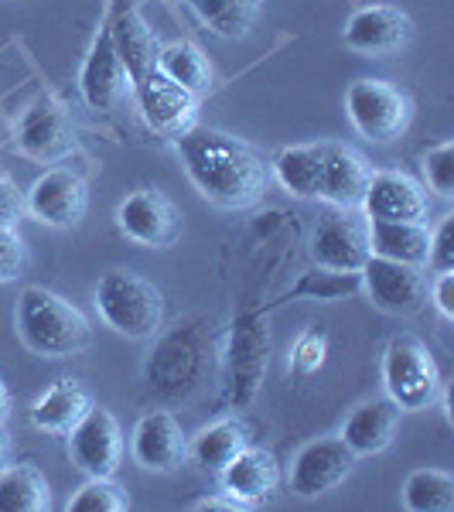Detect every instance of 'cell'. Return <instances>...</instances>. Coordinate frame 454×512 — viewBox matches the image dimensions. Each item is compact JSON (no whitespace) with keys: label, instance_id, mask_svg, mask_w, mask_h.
<instances>
[{"label":"cell","instance_id":"obj_1","mask_svg":"<svg viewBox=\"0 0 454 512\" xmlns=\"http://www.w3.org/2000/svg\"><path fill=\"white\" fill-rule=\"evenodd\" d=\"M195 192L219 209H253L270 188V164L257 147L226 130L188 127L175 137Z\"/></svg>","mask_w":454,"mask_h":512},{"label":"cell","instance_id":"obj_2","mask_svg":"<svg viewBox=\"0 0 454 512\" xmlns=\"http://www.w3.org/2000/svg\"><path fill=\"white\" fill-rule=\"evenodd\" d=\"M14 325L24 349L45 359H69L89 349L93 328L72 301L48 287H24L14 311Z\"/></svg>","mask_w":454,"mask_h":512},{"label":"cell","instance_id":"obj_3","mask_svg":"<svg viewBox=\"0 0 454 512\" xmlns=\"http://www.w3.org/2000/svg\"><path fill=\"white\" fill-rule=\"evenodd\" d=\"M96 311L123 338H154L164 325V297L147 277L134 270H110L96 284Z\"/></svg>","mask_w":454,"mask_h":512},{"label":"cell","instance_id":"obj_4","mask_svg":"<svg viewBox=\"0 0 454 512\" xmlns=\"http://www.w3.org/2000/svg\"><path fill=\"white\" fill-rule=\"evenodd\" d=\"M383 386L386 396L400 407V414L427 410L441 393V373L431 349L417 335L390 338L383 352Z\"/></svg>","mask_w":454,"mask_h":512},{"label":"cell","instance_id":"obj_5","mask_svg":"<svg viewBox=\"0 0 454 512\" xmlns=\"http://www.w3.org/2000/svg\"><path fill=\"white\" fill-rule=\"evenodd\" d=\"M345 113L369 144H393L407 134L414 103L386 79H356L345 93Z\"/></svg>","mask_w":454,"mask_h":512},{"label":"cell","instance_id":"obj_6","mask_svg":"<svg viewBox=\"0 0 454 512\" xmlns=\"http://www.w3.org/2000/svg\"><path fill=\"white\" fill-rule=\"evenodd\" d=\"M76 120L62 99L41 93L18 123V147L41 164H59L76 151Z\"/></svg>","mask_w":454,"mask_h":512},{"label":"cell","instance_id":"obj_7","mask_svg":"<svg viewBox=\"0 0 454 512\" xmlns=\"http://www.w3.org/2000/svg\"><path fill=\"white\" fill-rule=\"evenodd\" d=\"M352 468H356V454L345 448L342 437H315L294 454L287 485L301 499H318L335 492L352 475Z\"/></svg>","mask_w":454,"mask_h":512},{"label":"cell","instance_id":"obj_8","mask_svg":"<svg viewBox=\"0 0 454 512\" xmlns=\"http://www.w3.org/2000/svg\"><path fill=\"white\" fill-rule=\"evenodd\" d=\"M359 277H362V291L369 294V301H373L379 311H386V315L410 318V315H417L427 301L424 274H420V267H410V263L383 260V256L369 253Z\"/></svg>","mask_w":454,"mask_h":512},{"label":"cell","instance_id":"obj_9","mask_svg":"<svg viewBox=\"0 0 454 512\" xmlns=\"http://www.w3.org/2000/svg\"><path fill=\"white\" fill-rule=\"evenodd\" d=\"M69 461L89 478H113L123 461V431L117 417L103 407H89V414L69 431Z\"/></svg>","mask_w":454,"mask_h":512},{"label":"cell","instance_id":"obj_10","mask_svg":"<svg viewBox=\"0 0 454 512\" xmlns=\"http://www.w3.org/2000/svg\"><path fill=\"white\" fill-rule=\"evenodd\" d=\"M24 205H28V216H35L45 226L76 229L89 212V185L76 171L52 168L24 192Z\"/></svg>","mask_w":454,"mask_h":512},{"label":"cell","instance_id":"obj_11","mask_svg":"<svg viewBox=\"0 0 454 512\" xmlns=\"http://www.w3.org/2000/svg\"><path fill=\"white\" fill-rule=\"evenodd\" d=\"M178 219L175 202L158 188H137L117 209V226L123 229V236L140 246H151V250H168L175 243L181 229Z\"/></svg>","mask_w":454,"mask_h":512},{"label":"cell","instance_id":"obj_12","mask_svg":"<svg viewBox=\"0 0 454 512\" xmlns=\"http://www.w3.org/2000/svg\"><path fill=\"white\" fill-rule=\"evenodd\" d=\"M410 35H414V21L393 4H369L359 7L349 18L342 31L345 48H352L356 55L366 59H386L396 55L400 48H407Z\"/></svg>","mask_w":454,"mask_h":512},{"label":"cell","instance_id":"obj_13","mask_svg":"<svg viewBox=\"0 0 454 512\" xmlns=\"http://www.w3.org/2000/svg\"><path fill=\"white\" fill-rule=\"evenodd\" d=\"M130 454L137 468L151 475H171L185 465L188 437L181 431V420L168 410H151L137 420L134 437H130Z\"/></svg>","mask_w":454,"mask_h":512},{"label":"cell","instance_id":"obj_14","mask_svg":"<svg viewBox=\"0 0 454 512\" xmlns=\"http://www.w3.org/2000/svg\"><path fill=\"white\" fill-rule=\"evenodd\" d=\"M359 209L369 222H427L431 198L417 178L403 171H373Z\"/></svg>","mask_w":454,"mask_h":512},{"label":"cell","instance_id":"obj_15","mask_svg":"<svg viewBox=\"0 0 454 512\" xmlns=\"http://www.w3.org/2000/svg\"><path fill=\"white\" fill-rule=\"evenodd\" d=\"M140 113H144L147 127L154 134L164 137H178L188 127H195V113H198V96H192L188 89H181L178 82H171L168 76H161L158 69L151 76H144L134 86Z\"/></svg>","mask_w":454,"mask_h":512},{"label":"cell","instance_id":"obj_16","mask_svg":"<svg viewBox=\"0 0 454 512\" xmlns=\"http://www.w3.org/2000/svg\"><path fill=\"white\" fill-rule=\"evenodd\" d=\"M369 178H373V168L362 158L356 147L349 144H332L325 140V164H321V185H318V198L335 209H359L362 198H366Z\"/></svg>","mask_w":454,"mask_h":512},{"label":"cell","instance_id":"obj_17","mask_svg":"<svg viewBox=\"0 0 454 512\" xmlns=\"http://www.w3.org/2000/svg\"><path fill=\"white\" fill-rule=\"evenodd\" d=\"M311 256L318 267L345 270V274H359L362 263L369 260V229L356 216H328L318 222L315 236H311Z\"/></svg>","mask_w":454,"mask_h":512},{"label":"cell","instance_id":"obj_18","mask_svg":"<svg viewBox=\"0 0 454 512\" xmlns=\"http://www.w3.org/2000/svg\"><path fill=\"white\" fill-rule=\"evenodd\" d=\"M79 89H82V99H86L93 110H113V106L134 89L117 48H113L110 28L99 31V38L93 41V52H89L86 65H82Z\"/></svg>","mask_w":454,"mask_h":512},{"label":"cell","instance_id":"obj_19","mask_svg":"<svg viewBox=\"0 0 454 512\" xmlns=\"http://www.w3.org/2000/svg\"><path fill=\"white\" fill-rule=\"evenodd\" d=\"M219 482L229 499L243 502V506L250 509V506H260L263 499H270V495L277 492L280 465H277L274 451L253 448L250 444V448H243L226 468H222Z\"/></svg>","mask_w":454,"mask_h":512},{"label":"cell","instance_id":"obj_20","mask_svg":"<svg viewBox=\"0 0 454 512\" xmlns=\"http://www.w3.org/2000/svg\"><path fill=\"white\" fill-rule=\"evenodd\" d=\"M396 431H400V407L390 400V396H376V400H366L345 417L342 424V441L356 458H366V454H379L393 444Z\"/></svg>","mask_w":454,"mask_h":512},{"label":"cell","instance_id":"obj_21","mask_svg":"<svg viewBox=\"0 0 454 512\" xmlns=\"http://www.w3.org/2000/svg\"><path fill=\"white\" fill-rule=\"evenodd\" d=\"M93 407V393L79 383V379H59L55 386H48L45 393L31 403V424L45 434H69L82 417Z\"/></svg>","mask_w":454,"mask_h":512},{"label":"cell","instance_id":"obj_22","mask_svg":"<svg viewBox=\"0 0 454 512\" xmlns=\"http://www.w3.org/2000/svg\"><path fill=\"white\" fill-rule=\"evenodd\" d=\"M110 38H113V48H117L123 69H127V76H130V86H137L140 79L158 69L161 45H158V38H154L151 24L140 18V11L117 14V21L110 24Z\"/></svg>","mask_w":454,"mask_h":512},{"label":"cell","instance_id":"obj_23","mask_svg":"<svg viewBox=\"0 0 454 512\" xmlns=\"http://www.w3.org/2000/svg\"><path fill=\"white\" fill-rule=\"evenodd\" d=\"M263 373H267V328L253 325L246 318L239 321L233 345H229V390H233V400H250Z\"/></svg>","mask_w":454,"mask_h":512},{"label":"cell","instance_id":"obj_24","mask_svg":"<svg viewBox=\"0 0 454 512\" xmlns=\"http://www.w3.org/2000/svg\"><path fill=\"white\" fill-rule=\"evenodd\" d=\"M369 253L383 260L427 267L431 253V226L427 222H369Z\"/></svg>","mask_w":454,"mask_h":512},{"label":"cell","instance_id":"obj_25","mask_svg":"<svg viewBox=\"0 0 454 512\" xmlns=\"http://www.w3.org/2000/svg\"><path fill=\"white\" fill-rule=\"evenodd\" d=\"M321 164H325V144L284 147V151L270 161V178H277L280 188L297 198H318Z\"/></svg>","mask_w":454,"mask_h":512},{"label":"cell","instance_id":"obj_26","mask_svg":"<svg viewBox=\"0 0 454 512\" xmlns=\"http://www.w3.org/2000/svg\"><path fill=\"white\" fill-rule=\"evenodd\" d=\"M52 509L48 478L38 465H0V512H45Z\"/></svg>","mask_w":454,"mask_h":512},{"label":"cell","instance_id":"obj_27","mask_svg":"<svg viewBox=\"0 0 454 512\" xmlns=\"http://www.w3.org/2000/svg\"><path fill=\"white\" fill-rule=\"evenodd\" d=\"M243 448H250V431H246V424L239 417H229L202 427L188 451L205 472H222Z\"/></svg>","mask_w":454,"mask_h":512},{"label":"cell","instance_id":"obj_28","mask_svg":"<svg viewBox=\"0 0 454 512\" xmlns=\"http://www.w3.org/2000/svg\"><path fill=\"white\" fill-rule=\"evenodd\" d=\"M158 72L171 82H178L181 89H188L192 96H202L212 86V65L202 48L192 45V41H175V45L161 48Z\"/></svg>","mask_w":454,"mask_h":512},{"label":"cell","instance_id":"obj_29","mask_svg":"<svg viewBox=\"0 0 454 512\" xmlns=\"http://www.w3.org/2000/svg\"><path fill=\"white\" fill-rule=\"evenodd\" d=\"M195 14L209 31H216L219 38H246L250 28L257 24L263 0H192Z\"/></svg>","mask_w":454,"mask_h":512},{"label":"cell","instance_id":"obj_30","mask_svg":"<svg viewBox=\"0 0 454 512\" xmlns=\"http://www.w3.org/2000/svg\"><path fill=\"white\" fill-rule=\"evenodd\" d=\"M403 506L410 512H451L454 478L441 468H417L403 482Z\"/></svg>","mask_w":454,"mask_h":512},{"label":"cell","instance_id":"obj_31","mask_svg":"<svg viewBox=\"0 0 454 512\" xmlns=\"http://www.w3.org/2000/svg\"><path fill=\"white\" fill-rule=\"evenodd\" d=\"M362 291V277L359 274H345V270H328V267H318L301 274V280L287 291V301L291 297H315V301H338L345 294H356Z\"/></svg>","mask_w":454,"mask_h":512},{"label":"cell","instance_id":"obj_32","mask_svg":"<svg viewBox=\"0 0 454 512\" xmlns=\"http://www.w3.org/2000/svg\"><path fill=\"white\" fill-rule=\"evenodd\" d=\"M69 512H127L130 499L113 478H89L82 489L72 495Z\"/></svg>","mask_w":454,"mask_h":512},{"label":"cell","instance_id":"obj_33","mask_svg":"<svg viewBox=\"0 0 454 512\" xmlns=\"http://www.w3.org/2000/svg\"><path fill=\"white\" fill-rule=\"evenodd\" d=\"M424 178L441 198L454 195V140H441L424 154Z\"/></svg>","mask_w":454,"mask_h":512},{"label":"cell","instance_id":"obj_34","mask_svg":"<svg viewBox=\"0 0 454 512\" xmlns=\"http://www.w3.org/2000/svg\"><path fill=\"white\" fill-rule=\"evenodd\" d=\"M28 267V246L18 229H0V284L18 280Z\"/></svg>","mask_w":454,"mask_h":512},{"label":"cell","instance_id":"obj_35","mask_svg":"<svg viewBox=\"0 0 454 512\" xmlns=\"http://www.w3.org/2000/svg\"><path fill=\"white\" fill-rule=\"evenodd\" d=\"M328 355V338L325 332H308L297 338L294 345V355H291V366L297 369V373H315V369H321V362H325Z\"/></svg>","mask_w":454,"mask_h":512},{"label":"cell","instance_id":"obj_36","mask_svg":"<svg viewBox=\"0 0 454 512\" xmlns=\"http://www.w3.org/2000/svg\"><path fill=\"white\" fill-rule=\"evenodd\" d=\"M427 267H431L434 274H448V270H454V216H448L441 226H437V233H431Z\"/></svg>","mask_w":454,"mask_h":512},{"label":"cell","instance_id":"obj_37","mask_svg":"<svg viewBox=\"0 0 454 512\" xmlns=\"http://www.w3.org/2000/svg\"><path fill=\"white\" fill-rule=\"evenodd\" d=\"M28 216L24 192L11 178H0V229H18V222Z\"/></svg>","mask_w":454,"mask_h":512},{"label":"cell","instance_id":"obj_38","mask_svg":"<svg viewBox=\"0 0 454 512\" xmlns=\"http://www.w3.org/2000/svg\"><path fill=\"white\" fill-rule=\"evenodd\" d=\"M434 304L448 321L454 318V274H451V270H448V274H437V280H434Z\"/></svg>","mask_w":454,"mask_h":512},{"label":"cell","instance_id":"obj_39","mask_svg":"<svg viewBox=\"0 0 454 512\" xmlns=\"http://www.w3.org/2000/svg\"><path fill=\"white\" fill-rule=\"evenodd\" d=\"M192 509H198V512H236V509H246L243 502H236V499H216V495H212V499H198V502H192Z\"/></svg>","mask_w":454,"mask_h":512},{"label":"cell","instance_id":"obj_40","mask_svg":"<svg viewBox=\"0 0 454 512\" xmlns=\"http://www.w3.org/2000/svg\"><path fill=\"white\" fill-rule=\"evenodd\" d=\"M11 417V390H7V383L0 379V424Z\"/></svg>","mask_w":454,"mask_h":512},{"label":"cell","instance_id":"obj_41","mask_svg":"<svg viewBox=\"0 0 454 512\" xmlns=\"http://www.w3.org/2000/svg\"><path fill=\"white\" fill-rule=\"evenodd\" d=\"M7 448H11V444H7V431H4V424H0V465L7 461Z\"/></svg>","mask_w":454,"mask_h":512},{"label":"cell","instance_id":"obj_42","mask_svg":"<svg viewBox=\"0 0 454 512\" xmlns=\"http://www.w3.org/2000/svg\"><path fill=\"white\" fill-rule=\"evenodd\" d=\"M178 4H192V0H178Z\"/></svg>","mask_w":454,"mask_h":512}]
</instances>
